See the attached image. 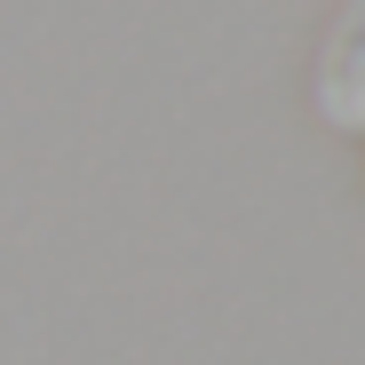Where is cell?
Segmentation results:
<instances>
[{"instance_id":"obj_1","label":"cell","mask_w":365,"mask_h":365,"mask_svg":"<svg viewBox=\"0 0 365 365\" xmlns=\"http://www.w3.org/2000/svg\"><path fill=\"white\" fill-rule=\"evenodd\" d=\"M318 119L334 135L365 143V0H341V16L326 24V48H318Z\"/></svg>"}]
</instances>
